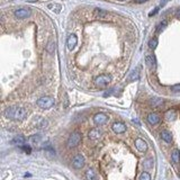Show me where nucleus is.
<instances>
[{
    "mask_svg": "<svg viewBox=\"0 0 180 180\" xmlns=\"http://www.w3.org/2000/svg\"><path fill=\"white\" fill-rule=\"evenodd\" d=\"M101 131L99 129H93L90 132H89V134H88V136H89V139L93 140V141H97V140H99L100 137H101Z\"/></svg>",
    "mask_w": 180,
    "mask_h": 180,
    "instance_id": "9b49d317",
    "label": "nucleus"
},
{
    "mask_svg": "<svg viewBox=\"0 0 180 180\" xmlns=\"http://www.w3.org/2000/svg\"><path fill=\"white\" fill-rule=\"evenodd\" d=\"M171 159L173 161V163H180V151L179 150H173L172 153H171Z\"/></svg>",
    "mask_w": 180,
    "mask_h": 180,
    "instance_id": "dca6fc26",
    "label": "nucleus"
},
{
    "mask_svg": "<svg viewBox=\"0 0 180 180\" xmlns=\"http://www.w3.org/2000/svg\"><path fill=\"white\" fill-rule=\"evenodd\" d=\"M177 15L180 16V9H179V10H178V11H177Z\"/></svg>",
    "mask_w": 180,
    "mask_h": 180,
    "instance_id": "473e14b6",
    "label": "nucleus"
},
{
    "mask_svg": "<svg viewBox=\"0 0 180 180\" xmlns=\"http://www.w3.org/2000/svg\"><path fill=\"white\" fill-rule=\"evenodd\" d=\"M6 117L15 120H24L28 115L27 109L24 107H18V106H11V107L7 108L5 112Z\"/></svg>",
    "mask_w": 180,
    "mask_h": 180,
    "instance_id": "f257e3e1",
    "label": "nucleus"
},
{
    "mask_svg": "<svg viewBox=\"0 0 180 180\" xmlns=\"http://www.w3.org/2000/svg\"><path fill=\"white\" fill-rule=\"evenodd\" d=\"M135 146L140 152H145L148 150V144L143 139H136L135 140Z\"/></svg>",
    "mask_w": 180,
    "mask_h": 180,
    "instance_id": "9d476101",
    "label": "nucleus"
},
{
    "mask_svg": "<svg viewBox=\"0 0 180 180\" xmlns=\"http://www.w3.org/2000/svg\"><path fill=\"white\" fill-rule=\"evenodd\" d=\"M171 89H172V91H173V93H179L180 91V84H176V86H173Z\"/></svg>",
    "mask_w": 180,
    "mask_h": 180,
    "instance_id": "c756f323",
    "label": "nucleus"
},
{
    "mask_svg": "<svg viewBox=\"0 0 180 180\" xmlns=\"http://www.w3.org/2000/svg\"><path fill=\"white\" fill-rule=\"evenodd\" d=\"M179 177H180V170H179Z\"/></svg>",
    "mask_w": 180,
    "mask_h": 180,
    "instance_id": "f704fd0d",
    "label": "nucleus"
},
{
    "mask_svg": "<svg viewBox=\"0 0 180 180\" xmlns=\"http://www.w3.org/2000/svg\"><path fill=\"white\" fill-rule=\"evenodd\" d=\"M119 1H125V0H119Z\"/></svg>",
    "mask_w": 180,
    "mask_h": 180,
    "instance_id": "72a5a7b5",
    "label": "nucleus"
},
{
    "mask_svg": "<svg viewBox=\"0 0 180 180\" xmlns=\"http://www.w3.org/2000/svg\"><path fill=\"white\" fill-rule=\"evenodd\" d=\"M143 167L145 168V169H151L152 167H153V159H151V158H149V159L144 160L143 162Z\"/></svg>",
    "mask_w": 180,
    "mask_h": 180,
    "instance_id": "4be33fe9",
    "label": "nucleus"
},
{
    "mask_svg": "<svg viewBox=\"0 0 180 180\" xmlns=\"http://www.w3.org/2000/svg\"><path fill=\"white\" fill-rule=\"evenodd\" d=\"M112 82V78L108 74H100L95 79V84L98 87H107Z\"/></svg>",
    "mask_w": 180,
    "mask_h": 180,
    "instance_id": "20e7f679",
    "label": "nucleus"
},
{
    "mask_svg": "<svg viewBox=\"0 0 180 180\" xmlns=\"http://www.w3.org/2000/svg\"><path fill=\"white\" fill-rule=\"evenodd\" d=\"M148 122L151 125H156L158 123H160V116L156 113H150L148 115Z\"/></svg>",
    "mask_w": 180,
    "mask_h": 180,
    "instance_id": "ddd939ff",
    "label": "nucleus"
},
{
    "mask_svg": "<svg viewBox=\"0 0 180 180\" xmlns=\"http://www.w3.org/2000/svg\"><path fill=\"white\" fill-rule=\"evenodd\" d=\"M81 134L79 133V132H73V133L69 136V139H68V148H76L77 145H79L80 143V141H81Z\"/></svg>",
    "mask_w": 180,
    "mask_h": 180,
    "instance_id": "7ed1b4c3",
    "label": "nucleus"
},
{
    "mask_svg": "<svg viewBox=\"0 0 180 180\" xmlns=\"http://www.w3.org/2000/svg\"><path fill=\"white\" fill-rule=\"evenodd\" d=\"M72 165L74 169H81L83 165H84V158L81 154L74 155V158L72 160Z\"/></svg>",
    "mask_w": 180,
    "mask_h": 180,
    "instance_id": "423d86ee",
    "label": "nucleus"
},
{
    "mask_svg": "<svg viewBox=\"0 0 180 180\" xmlns=\"http://www.w3.org/2000/svg\"><path fill=\"white\" fill-rule=\"evenodd\" d=\"M158 11H159V8H155L154 10H153V11H151V12H150V16H153V15H154V14H156Z\"/></svg>",
    "mask_w": 180,
    "mask_h": 180,
    "instance_id": "7c9ffc66",
    "label": "nucleus"
},
{
    "mask_svg": "<svg viewBox=\"0 0 180 180\" xmlns=\"http://www.w3.org/2000/svg\"><path fill=\"white\" fill-rule=\"evenodd\" d=\"M163 104V100L160 99V98H151L150 99V105L153 106V107H158V106H161Z\"/></svg>",
    "mask_w": 180,
    "mask_h": 180,
    "instance_id": "a211bd4d",
    "label": "nucleus"
},
{
    "mask_svg": "<svg viewBox=\"0 0 180 180\" xmlns=\"http://www.w3.org/2000/svg\"><path fill=\"white\" fill-rule=\"evenodd\" d=\"M14 15L18 19H24V18H27L31 16V9L29 8H21V9H17L14 12Z\"/></svg>",
    "mask_w": 180,
    "mask_h": 180,
    "instance_id": "39448f33",
    "label": "nucleus"
},
{
    "mask_svg": "<svg viewBox=\"0 0 180 180\" xmlns=\"http://www.w3.org/2000/svg\"><path fill=\"white\" fill-rule=\"evenodd\" d=\"M42 141V137L41 135H38V134H36V135H32L31 137H29V142L32 144H34V145H37V144H40Z\"/></svg>",
    "mask_w": 180,
    "mask_h": 180,
    "instance_id": "6ab92c4d",
    "label": "nucleus"
},
{
    "mask_svg": "<svg viewBox=\"0 0 180 180\" xmlns=\"http://www.w3.org/2000/svg\"><path fill=\"white\" fill-rule=\"evenodd\" d=\"M136 2H139V4H142V2H144V1H146V0H135Z\"/></svg>",
    "mask_w": 180,
    "mask_h": 180,
    "instance_id": "2f4dec72",
    "label": "nucleus"
},
{
    "mask_svg": "<svg viewBox=\"0 0 180 180\" xmlns=\"http://www.w3.org/2000/svg\"><path fill=\"white\" fill-rule=\"evenodd\" d=\"M46 51L50 53V54H52V53H54V51H55V43H54V41H48V43H47L46 45Z\"/></svg>",
    "mask_w": 180,
    "mask_h": 180,
    "instance_id": "412c9836",
    "label": "nucleus"
},
{
    "mask_svg": "<svg viewBox=\"0 0 180 180\" xmlns=\"http://www.w3.org/2000/svg\"><path fill=\"white\" fill-rule=\"evenodd\" d=\"M36 104L42 109H50V108H52L55 105V99L52 97H48V96H44V97L40 98Z\"/></svg>",
    "mask_w": 180,
    "mask_h": 180,
    "instance_id": "f03ea898",
    "label": "nucleus"
},
{
    "mask_svg": "<svg viewBox=\"0 0 180 180\" xmlns=\"http://www.w3.org/2000/svg\"><path fill=\"white\" fill-rule=\"evenodd\" d=\"M47 8L51 9L52 11H54V12H57V14H59V12L61 11V6L57 5V4H48V5H47Z\"/></svg>",
    "mask_w": 180,
    "mask_h": 180,
    "instance_id": "aec40b11",
    "label": "nucleus"
},
{
    "mask_svg": "<svg viewBox=\"0 0 180 180\" xmlns=\"http://www.w3.org/2000/svg\"><path fill=\"white\" fill-rule=\"evenodd\" d=\"M26 142V139L23 136V135H18V136H16V137H14V140L11 141V143L12 144H16V145H21V146H23L24 144H25Z\"/></svg>",
    "mask_w": 180,
    "mask_h": 180,
    "instance_id": "2eb2a0df",
    "label": "nucleus"
},
{
    "mask_svg": "<svg viewBox=\"0 0 180 180\" xmlns=\"http://www.w3.org/2000/svg\"><path fill=\"white\" fill-rule=\"evenodd\" d=\"M145 63L150 69H154L156 67V61H155V57L153 54H148L145 57Z\"/></svg>",
    "mask_w": 180,
    "mask_h": 180,
    "instance_id": "f8f14e48",
    "label": "nucleus"
},
{
    "mask_svg": "<svg viewBox=\"0 0 180 180\" xmlns=\"http://www.w3.org/2000/svg\"><path fill=\"white\" fill-rule=\"evenodd\" d=\"M165 117H167V119H168V120H173V119H175V117H176V115H175V113H173V112H168V113L165 114Z\"/></svg>",
    "mask_w": 180,
    "mask_h": 180,
    "instance_id": "cd10ccee",
    "label": "nucleus"
},
{
    "mask_svg": "<svg viewBox=\"0 0 180 180\" xmlns=\"http://www.w3.org/2000/svg\"><path fill=\"white\" fill-rule=\"evenodd\" d=\"M86 177H87L88 180H96L97 179V175H96V172H95V170L93 169H89L86 171Z\"/></svg>",
    "mask_w": 180,
    "mask_h": 180,
    "instance_id": "f3484780",
    "label": "nucleus"
},
{
    "mask_svg": "<svg viewBox=\"0 0 180 180\" xmlns=\"http://www.w3.org/2000/svg\"><path fill=\"white\" fill-rule=\"evenodd\" d=\"M21 149L24 150V151H25L26 153H28V154H29V153H31V146H28V145H23V146H21Z\"/></svg>",
    "mask_w": 180,
    "mask_h": 180,
    "instance_id": "c85d7f7f",
    "label": "nucleus"
},
{
    "mask_svg": "<svg viewBox=\"0 0 180 180\" xmlns=\"http://www.w3.org/2000/svg\"><path fill=\"white\" fill-rule=\"evenodd\" d=\"M93 14H95V16H98V17H105V16L107 15V11L103 10V9H99V8H96L95 11H93Z\"/></svg>",
    "mask_w": 180,
    "mask_h": 180,
    "instance_id": "5701e85b",
    "label": "nucleus"
},
{
    "mask_svg": "<svg viewBox=\"0 0 180 180\" xmlns=\"http://www.w3.org/2000/svg\"><path fill=\"white\" fill-rule=\"evenodd\" d=\"M140 180H151V176H150L149 172H142Z\"/></svg>",
    "mask_w": 180,
    "mask_h": 180,
    "instance_id": "bb28decb",
    "label": "nucleus"
},
{
    "mask_svg": "<svg viewBox=\"0 0 180 180\" xmlns=\"http://www.w3.org/2000/svg\"><path fill=\"white\" fill-rule=\"evenodd\" d=\"M136 79H139V70H134L131 73V76L129 77V81H133V80H136Z\"/></svg>",
    "mask_w": 180,
    "mask_h": 180,
    "instance_id": "393cba45",
    "label": "nucleus"
},
{
    "mask_svg": "<svg viewBox=\"0 0 180 180\" xmlns=\"http://www.w3.org/2000/svg\"><path fill=\"white\" fill-rule=\"evenodd\" d=\"M167 21H161L159 25H158V27H156V33H161V32L165 29V27H167Z\"/></svg>",
    "mask_w": 180,
    "mask_h": 180,
    "instance_id": "b1692460",
    "label": "nucleus"
},
{
    "mask_svg": "<svg viewBox=\"0 0 180 180\" xmlns=\"http://www.w3.org/2000/svg\"><path fill=\"white\" fill-rule=\"evenodd\" d=\"M77 43H78L77 36L74 35V34H71V35H69V37H68V40H67V46H68V48H69L70 51H72V50H73V48L76 47Z\"/></svg>",
    "mask_w": 180,
    "mask_h": 180,
    "instance_id": "1a4fd4ad",
    "label": "nucleus"
},
{
    "mask_svg": "<svg viewBox=\"0 0 180 180\" xmlns=\"http://www.w3.org/2000/svg\"><path fill=\"white\" fill-rule=\"evenodd\" d=\"M108 119H109V117L104 113H98L93 116V122H95V124H97V125H104V124H106L108 122Z\"/></svg>",
    "mask_w": 180,
    "mask_h": 180,
    "instance_id": "0eeeda50",
    "label": "nucleus"
},
{
    "mask_svg": "<svg viewBox=\"0 0 180 180\" xmlns=\"http://www.w3.org/2000/svg\"><path fill=\"white\" fill-rule=\"evenodd\" d=\"M112 129L116 134H122L124 132H126V125L122 122H115L112 126Z\"/></svg>",
    "mask_w": 180,
    "mask_h": 180,
    "instance_id": "6e6552de",
    "label": "nucleus"
},
{
    "mask_svg": "<svg viewBox=\"0 0 180 180\" xmlns=\"http://www.w3.org/2000/svg\"><path fill=\"white\" fill-rule=\"evenodd\" d=\"M161 137L167 143H171L172 142V135H171V133H170L169 131H162L161 132Z\"/></svg>",
    "mask_w": 180,
    "mask_h": 180,
    "instance_id": "4468645a",
    "label": "nucleus"
},
{
    "mask_svg": "<svg viewBox=\"0 0 180 180\" xmlns=\"http://www.w3.org/2000/svg\"><path fill=\"white\" fill-rule=\"evenodd\" d=\"M156 45H158V40L156 38H151L149 42V47L151 48V50H154L155 47H156Z\"/></svg>",
    "mask_w": 180,
    "mask_h": 180,
    "instance_id": "a878e982",
    "label": "nucleus"
}]
</instances>
